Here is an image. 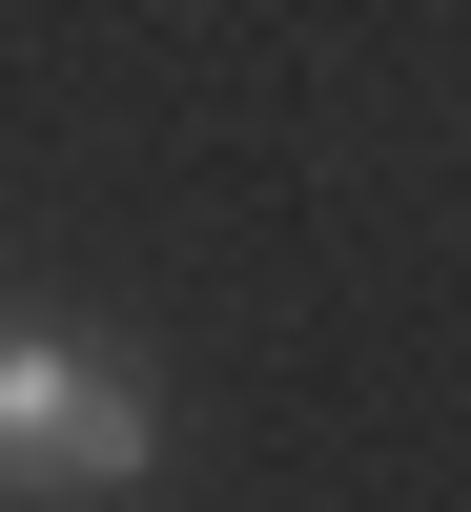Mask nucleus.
<instances>
[{"mask_svg": "<svg viewBox=\"0 0 471 512\" xmlns=\"http://www.w3.org/2000/svg\"><path fill=\"white\" fill-rule=\"evenodd\" d=\"M144 369L123 349H62V328H0V472L21 492H123L144 472Z\"/></svg>", "mask_w": 471, "mask_h": 512, "instance_id": "f257e3e1", "label": "nucleus"}]
</instances>
